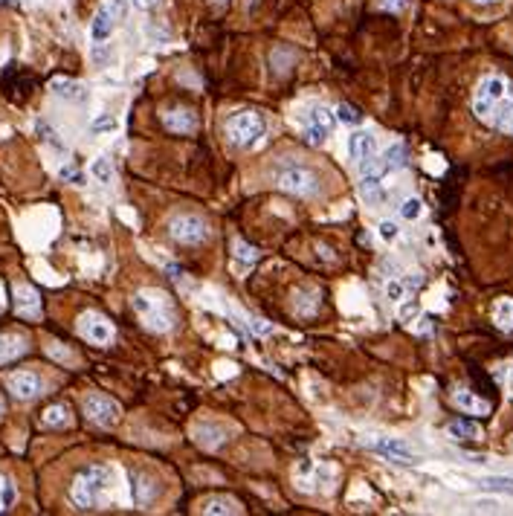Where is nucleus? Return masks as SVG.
<instances>
[{
	"instance_id": "1",
	"label": "nucleus",
	"mask_w": 513,
	"mask_h": 516,
	"mask_svg": "<svg viewBox=\"0 0 513 516\" xmlns=\"http://www.w3.org/2000/svg\"><path fill=\"white\" fill-rule=\"evenodd\" d=\"M473 113L502 134H513V81L484 76L473 91Z\"/></svg>"
},
{
	"instance_id": "2",
	"label": "nucleus",
	"mask_w": 513,
	"mask_h": 516,
	"mask_svg": "<svg viewBox=\"0 0 513 516\" xmlns=\"http://www.w3.org/2000/svg\"><path fill=\"white\" fill-rule=\"evenodd\" d=\"M110 479H113V470L105 464H90V467L78 470L70 485V502L78 510H93L102 502L105 490L110 487Z\"/></svg>"
},
{
	"instance_id": "3",
	"label": "nucleus",
	"mask_w": 513,
	"mask_h": 516,
	"mask_svg": "<svg viewBox=\"0 0 513 516\" xmlns=\"http://www.w3.org/2000/svg\"><path fill=\"white\" fill-rule=\"evenodd\" d=\"M134 311L140 314V319L145 322V328L162 334L175 325V311H171V302L165 299V293L160 290H140L134 296Z\"/></svg>"
},
{
	"instance_id": "4",
	"label": "nucleus",
	"mask_w": 513,
	"mask_h": 516,
	"mask_svg": "<svg viewBox=\"0 0 513 516\" xmlns=\"http://www.w3.org/2000/svg\"><path fill=\"white\" fill-rule=\"evenodd\" d=\"M267 134V122L259 110H238L227 119V140L235 148H255Z\"/></svg>"
},
{
	"instance_id": "5",
	"label": "nucleus",
	"mask_w": 513,
	"mask_h": 516,
	"mask_svg": "<svg viewBox=\"0 0 513 516\" xmlns=\"http://www.w3.org/2000/svg\"><path fill=\"white\" fill-rule=\"evenodd\" d=\"M276 186L290 195H299V197H311L319 192V177L308 165H287L276 175Z\"/></svg>"
},
{
	"instance_id": "6",
	"label": "nucleus",
	"mask_w": 513,
	"mask_h": 516,
	"mask_svg": "<svg viewBox=\"0 0 513 516\" xmlns=\"http://www.w3.org/2000/svg\"><path fill=\"white\" fill-rule=\"evenodd\" d=\"M168 232H171V238L180 241V244H200V241L209 238L206 221L197 218V215H189V212L175 215V218L168 221Z\"/></svg>"
},
{
	"instance_id": "7",
	"label": "nucleus",
	"mask_w": 513,
	"mask_h": 516,
	"mask_svg": "<svg viewBox=\"0 0 513 516\" xmlns=\"http://www.w3.org/2000/svg\"><path fill=\"white\" fill-rule=\"evenodd\" d=\"M81 409H84V415H88V420L96 423V426H113L119 420V403H113L105 395H88L84 403H81Z\"/></svg>"
},
{
	"instance_id": "8",
	"label": "nucleus",
	"mask_w": 513,
	"mask_h": 516,
	"mask_svg": "<svg viewBox=\"0 0 513 516\" xmlns=\"http://www.w3.org/2000/svg\"><path fill=\"white\" fill-rule=\"evenodd\" d=\"M78 334L88 342H93V346H108V342L113 339V325L102 314L88 311V314H81V319H78Z\"/></svg>"
},
{
	"instance_id": "9",
	"label": "nucleus",
	"mask_w": 513,
	"mask_h": 516,
	"mask_svg": "<svg viewBox=\"0 0 513 516\" xmlns=\"http://www.w3.org/2000/svg\"><path fill=\"white\" fill-rule=\"evenodd\" d=\"M122 15L119 9V0H105V4L99 6L93 24H90V38L96 41V44H105V41L113 35V26H116V18Z\"/></svg>"
},
{
	"instance_id": "10",
	"label": "nucleus",
	"mask_w": 513,
	"mask_h": 516,
	"mask_svg": "<svg viewBox=\"0 0 513 516\" xmlns=\"http://www.w3.org/2000/svg\"><path fill=\"white\" fill-rule=\"evenodd\" d=\"M6 389L18 401H32V398L41 395V389H44V380H41L35 371H12L6 377Z\"/></svg>"
},
{
	"instance_id": "11",
	"label": "nucleus",
	"mask_w": 513,
	"mask_h": 516,
	"mask_svg": "<svg viewBox=\"0 0 513 516\" xmlns=\"http://www.w3.org/2000/svg\"><path fill=\"white\" fill-rule=\"evenodd\" d=\"M331 131H333V116H331V110L328 108H314L311 110V116H308V125H305V137L314 143V145H319V143H325L328 137H331Z\"/></svg>"
},
{
	"instance_id": "12",
	"label": "nucleus",
	"mask_w": 513,
	"mask_h": 516,
	"mask_svg": "<svg viewBox=\"0 0 513 516\" xmlns=\"http://www.w3.org/2000/svg\"><path fill=\"white\" fill-rule=\"evenodd\" d=\"M348 154L357 165H366L377 157V140L368 134V131H354L348 137Z\"/></svg>"
},
{
	"instance_id": "13",
	"label": "nucleus",
	"mask_w": 513,
	"mask_h": 516,
	"mask_svg": "<svg viewBox=\"0 0 513 516\" xmlns=\"http://www.w3.org/2000/svg\"><path fill=\"white\" fill-rule=\"evenodd\" d=\"M29 342L24 334H0V366H6L18 357H24Z\"/></svg>"
},
{
	"instance_id": "14",
	"label": "nucleus",
	"mask_w": 513,
	"mask_h": 516,
	"mask_svg": "<svg viewBox=\"0 0 513 516\" xmlns=\"http://www.w3.org/2000/svg\"><path fill=\"white\" fill-rule=\"evenodd\" d=\"M452 403H455L461 412H467V415H490V409H493L484 398L473 395L470 389H455V392H452Z\"/></svg>"
},
{
	"instance_id": "15",
	"label": "nucleus",
	"mask_w": 513,
	"mask_h": 516,
	"mask_svg": "<svg viewBox=\"0 0 513 516\" xmlns=\"http://www.w3.org/2000/svg\"><path fill=\"white\" fill-rule=\"evenodd\" d=\"M377 453H383V455H389L392 461H406V458H418V453L406 444V441H400V438H377L374 444H371Z\"/></svg>"
},
{
	"instance_id": "16",
	"label": "nucleus",
	"mask_w": 513,
	"mask_h": 516,
	"mask_svg": "<svg viewBox=\"0 0 513 516\" xmlns=\"http://www.w3.org/2000/svg\"><path fill=\"white\" fill-rule=\"evenodd\" d=\"M162 122H165V128L168 131H180V134H192L195 131V113L192 110H186V108H171V110H165L162 113Z\"/></svg>"
},
{
	"instance_id": "17",
	"label": "nucleus",
	"mask_w": 513,
	"mask_h": 516,
	"mask_svg": "<svg viewBox=\"0 0 513 516\" xmlns=\"http://www.w3.org/2000/svg\"><path fill=\"white\" fill-rule=\"evenodd\" d=\"M15 308H18L21 316H38L41 314V299L29 284L15 287Z\"/></svg>"
},
{
	"instance_id": "18",
	"label": "nucleus",
	"mask_w": 513,
	"mask_h": 516,
	"mask_svg": "<svg viewBox=\"0 0 513 516\" xmlns=\"http://www.w3.org/2000/svg\"><path fill=\"white\" fill-rule=\"evenodd\" d=\"M131 496H134V505H148L157 496L154 479L145 476V473H131Z\"/></svg>"
},
{
	"instance_id": "19",
	"label": "nucleus",
	"mask_w": 513,
	"mask_h": 516,
	"mask_svg": "<svg viewBox=\"0 0 513 516\" xmlns=\"http://www.w3.org/2000/svg\"><path fill=\"white\" fill-rule=\"evenodd\" d=\"M447 433L452 438H461V441H479L482 438V426L473 423V420H452L447 426Z\"/></svg>"
},
{
	"instance_id": "20",
	"label": "nucleus",
	"mask_w": 513,
	"mask_h": 516,
	"mask_svg": "<svg viewBox=\"0 0 513 516\" xmlns=\"http://www.w3.org/2000/svg\"><path fill=\"white\" fill-rule=\"evenodd\" d=\"M50 91L61 99H84V91H81V84L73 81V78H53L50 81Z\"/></svg>"
},
{
	"instance_id": "21",
	"label": "nucleus",
	"mask_w": 513,
	"mask_h": 516,
	"mask_svg": "<svg viewBox=\"0 0 513 516\" xmlns=\"http://www.w3.org/2000/svg\"><path fill=\"white\" fill-rule=\"evenodd\" d=\"M200 510L203 513H241V505L235 502V499H227V496H212V499H206L203 505H200Z\"/></svg>"
},
{
	"instance_id": "22",
	"label": "nucleus",
	"mask_w": 513,
	"mask_h": 516,
	"mask_svg": "<svg viewBox=\"0 0 513 516\" xmlns=\"http://www.w3.org/2000/svg\"><path fill=\"white\" fill-rule=\"evenodd\" d=\"M493 322L502 331H513V299H499L493 305Z\"/></svg>"
},
{
	"instance_id": "23",
	"label": "nucleus",
	"mask_w": 513,
	"mask_h": 516,
	"mask_svg": "<svg viewBox=\"0 0 513 516\" xmlns=\"http://www.w3.org/2000/svg\"><path fill=\"white\" fill-rule=\"evenodd\" d=\"M316 308H319L316 290L305 287V290H299V293H296V314H302V316H311V314H314Z\"/></svg>"
},
{
	"instance_id": "24",
	"label": "nucleus",
	"mask_w": 513,
	"mask_h": 516,
	"mask_svg": "<svg viewBox=\"0 0 513 516\" xmlns=\"http://www.w3.org/2000/svg\"><path fill=\"white\" fill-rule=\"evenodd\" d=\"M482 490L487 493H504V496H513V479L510 476H487L479 482Z\"/></svg>"
},
{
	"instance_id": "25",
	"label": "nucleus",
	"mask_w": 513,
	"mask_h": 516,
	"mask_svg": "<svg viewBox=\"0 0 513 516\" xmlns=\"http://www.w3.org/2000/svg\"><path fill=\"white\" fill-rule=\"evenodd\" d=\"M195 435H197V441H200L203 447H209V450H212V447H218V444L224 441V433H221V429H215L212 423L197 426V429H195Z\"/></svg>"
},
{
	"instance_id": "26",
	"label": "nucleus",
	"mask_w": 513,
	"mask_h": 516,
	"mask_svg": "<svg viewBox=\"0 0 513 516\" xmlns=\"http://www.w3.org/2000/svg\"><path fill=\"white\" fill-rule=\"evenodd\" d=\"M383 165H386V171H398L406 165V148L398 143L392 148H386V154H383Z\"/></svg>"
},
{
	"instance_id": "27",
	"label": "nucleus",
	"mask_w": 513,
	"mask_h": 516,
	"mask_svg": "<svg viewBox=\"0 0 513 516\" xmlns=\"http://www.w3.org/2000/svg\"><path fill=\"white\" fill-rule=\"evenodd\" d=\"M44 423H47V426H67V423H70V409L61 406V403L50 406V409L44 412Z\"/></svg>"
},
{
	"instance_id": "28",
	"label": "nucleus",
	"mask_w": 513,
	"mask_h": 516,
	"mask_svg": "<svg viewBox=\"0 0 513 516\" xmlns=\"http://www.w3.org/2000/svg\"><path fill=\"white\" fill-rule=\"evenodd\" d=\"M400 215L406 221H418L420 215H423V203H420V197H406L403 203H400Z\"/></svg>"
},
{
	"instance_id": "29",
	"label": "nucleus",
	"mask_w": 513,
	"mask_h": 516,
	"mask_svg": "<svg viewBox=\"0 0 513 516\" xmlns=\"http://www.w3.org/2000/svg\"><path fill=\"white\" fill-rule=\"evenodd\" d=\"M12 502H15V485L6 476H0V513L9 510Z\"/></svg>"
},
{
	"instance_id": "30",
	"label": "nucleus",
	"mask_w": 513,
	"mask_h": 516,
	"mask_svg": "<svg viewBox=\"0 0 513 516\" xmlns=\"http://www.w3.org/2000/svg\"><path fill=\"white\" fill-rule=\"evenodd\" d=\"M90 171H93V177H96L99 183H105V186L113 180V168H110V160H105V157H99V160L93 162V168H90Z\"/></svg>"
},
{
	"instance_id": "31",
	"label": "nucleus",
	"mask_w": 513,
	"mask_h": 516,
	"mask_svg": "<svg viewBox=\"0 0 513 516\" xmlns=\"http://www.w3.org/2000/svg\"><path fill=\"white\" fill-rule=\"evenodd\" d=\"M232 249H235V258H238V262H244V264H255V258H259V252H255L252 247H247L241 238L232 244Z\"/></svg>"
},
{
	"instance_id": "32",
	"label": "nucleus",
	"mask_w": 513,
	"mask_h": 516,
	"mask_svg": "<svg viewBox=\"0 0 513 516\" xmlns=\"http://www.w3.org/2000/svg\"><path fill=\"white\" fill-rule=\"evenodd\" d=\"M406 287H409L406 279H392V282L386 284V296L392 299V302H403V299H406Z\"/></svg>"
},
{
	"instance_id": "33",
	"label": "nucleus",
	"mask_w": 513,
	"mask_h": 516,
	"mask_svg": "<svg viewBox=\"0 0 513 516\" xmlns=\"http://www.w3.org/2000/svg\"><path fill=\"white\" fill-rule=\"evenodd\" d=\"M336 119L346 122V125H360L363 116H360V110H357L354 105H339V108H336Z\"/></svg>"
},
{
	"instance_id": "34",
	"label": "nucleus",
	"mask_w": 513,
	"mask_h": 516,
	"mask_svg": "<svg viewBox=\"0 0 513 516\" xmlns=\"http://www.w3.org/2000/svg\"><path fill=\"white\" fill-rule=\"evenodd\" d=\"M377 6L383 12H403L409 6V0H377Z\"/></svg>"
},
{
	"instance_id": "35",
	"label": "nucleus",
	"mask_w": 513,
	"mask_h": 516,
	"mask_svg": "<svg viewBox=\"0 0 513 516\" xmlns=\"http://www.w3.org/2000/svg\"><path fill=\"white\" fill-rule=\"evenodd\" d=\"M398 235H400V229H398L395 221H383V224H380V238H383V241H395Z\"/></svg>"
},
{
	"instance_id": "36",
	"label": "nucleus",
	"mask_w": 513,
	"mask_h": 516,
	"mask_svg": "<svg viewBox=\"0 0 513 516\" xmlns=\"http://www.w3.org/2000/svg\"><path fill=\"white\" fill-rule=\"evenodd\" d=\"M415 316H418V302H412V299H409L406 305H400V319H403V322H412Z\"/></svg>"
},
{
	"instance_id": "37",
	"label": "nucleus",
	"mask_w": 513,
	"mask_h": 516,
	"mask_svg": "<svg viewBox=\"0 0 513 516\" xmlns=\"http://www.w3.org/2000/svg\"><path fill=\"white\" fill-rule=\"evenodd\" d=\"M232 374H235L232 363H218V377H232Z\"/></svg>"
},
{
	"instance_id": "38",
	"label": "nucleus",
	"mask_w": 513,
	"mask_h": 516,
	"mask_svg": "<svg viewBox=\"0 0 513 516\" xmlns=\"http://www.w3.org/2000/svg\"><path fill=\"white\" fill-rule=\"evenodd\" d=\"M504 386H507V392H510V398H513V366L504 368Z\"/></svg>"
},
{
	"instance_id": "39",
	"label": "nucleus",
	"mask_w": 513,
	"mask_h": 516,
	"mask_svg": "<svg viewBox=\"0 0 513 516\" xmlns=\"http://www.w3.org/2000/svg\"><path fill=\"white\" fill-rule=\"evenodd\" d=\"M102 128H113V119H96L93 122V131H102Z\"/></svg>"
},
{
	"instance_id": "40",
	"label": "nucleus",
	"mask_w": 513,
	"mask_h": 516,
	"mask_svg": "<svg viewBox=\"0 0 513 516\" xmlns=\"http://www.w3.org/2000/svg\"><path fill=\"white\" fill-rule=\"evenodd\" d=\"M151 4H154V0H134V6H137V9H148Z\"/></svg>"
},
{
	"instance_id": "41",
	"label": "nucleus",
	"mask_w": 513,
	"mask_h": 516,
	"mask_svg": "<svg viewBox=\"0 0 513 516\" xmlns=\"http://www.w3.org/2000/svg\"><path fill=\"white\" fill-rule=\"evenodd\" d=\"M473 4H479V6H487V4H499V0H473Z\"/></svg>"
},
{
	"instance_id": "42",
	"label": "nucleus",
	"mask_w": 513,
	"mask_h": 516,
	"mask_svg": "<svg viewBox=\"0 0 513 516\" xmlns=\"http://www.w3.org/2000/svg\"><path fill=\"white\" fill-rule=\"evenodd\" d=\"M215 4H227V0H215Z\"/></svg>"
},
{
	"instance_id": "43",
	"label": "nucleus",
	"mask_w": 513,
	"mask_h": 516,
	"mask_svg": "<svg viewBox=\"0 0 513 516\" xmlns=\"http://www.w3.org/2000/svg\"><path fill=\"white\" fill-rule=\"evenodd\" d=\"M0 311H4V302H0Z\"/></svg>"
}]
</instances>
